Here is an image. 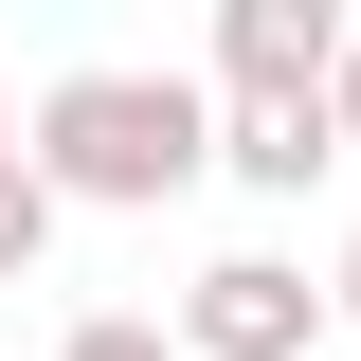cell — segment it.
Returning a JSON list of instances; mask_svg holds the SVG:
<instances>
[{
  "instance_id": "cell-1",
  "label": "cell",
  "mask_w": 361,
  "mask_h": 361,
  "mask_svg": "<svg viewBox=\"0 0 361 361\" xmlns=\"http://www.w3.org/2000/svg\"><path fill=\"white\" fill-rule=\"evenodd\" d=\"M37 180L54 199H90V217H163L180 180L217 163V90H180V73H109V54H90V73H54L37 90Z\"/></svg>"
},
{
  "instance_id": "cell-2",
  "label": "cell",
  "mask_w": 361,
  "mask_h": 361,
  "mask_svg": "<svg viewBox=\"0 0 361 361\" xmlns=\"http://www.w3.org/2000/svg\"><path fill=\"white\" fill-rule=\"evenodd\" d=\"M163 325H180V361H307L343 307H325V289H307L289 253H217V271H199V289H180Z\"/></svg>"
},
{
  "instance_id": "cell-3",
  "label": "cell",
  "mask_w": 361,
  "mask_h": 361,
  "mask_svg": "<svg viewBox=\"0 0 361 361\" xmlns=\"http://www.w3.org/2000/svg\"><path fill=\"white\" fill-rule=\"evenodd\" d=\"M343 54H361V18L343 0H217V109H307V90H343Z\"/></svg>"
},
{
  "instance_id": "cell-4",
  "label": "cell",
  "mask_w": 361,
  "mask_h": 361,
  "mask_svg": "<svg viewBox=\"0 0 361 361\" xmlns=\"http://www.w3.org/2000/svg\"><path fill=\"white\" fill-rule=\"evenodd\" d=\"M217 163L253 180V199H307V180L343 163V109H325V90L307 109H289V90H271V109H217Z\"/></svg>"
},
{
  "instance_id": "cell-5",
  "label": "cell",
  "mask_w": 361,
  "mask_h": 361,
  "mask_svg": "<svg viewBox=\"0 0 361 361\" xmlns=\"http://www.w3.org/2000/svg\"><path fill=\"white\" fill-rule=\"evenodd\" d=\"M54 217H73V199L37 180V145H0V289H37V253H54Z\"/></svg>"
},
{
  "instance_id": "cell-6",
  "label": "cell",
  "mask_w": 361,
  "mask_h": 361,
  "mask_svg": "<svg viewBox=\"0 0 361 361\" xmlns=\"http://www.w3.org/2000/svg\"><path fill=\"white\" fill-rule=\"evenodd\" d=\"M54 361H180V325H145V307H90V325H73Z\"/></svg>"
},
{
  "instance_id": "cell-7",
  "label": "cell",
  "mask_w": 361,
  "mask_h": 361,
  "mask_svg": "<svg viewBox=\"0 0 361 361\" xmlns=\"http://www.w3.org/2000/svg\"><path fill=\"white\" fill-rule=\"evenodd\" d=\"M325 307H343V325H361V235H343V271H325Z\"/></svg>"
},
{
  "instance_id": "cell-8",
  "label": "cell",
  "mask_w": 361,
  "mask_h": 361,
  "mask_svg": "<svg viewBox=\"0 0 361 361\" xmlns=\"http://www.w3.org/2000/svg\"><path fill=\"white\" fill-rule=\"evenodd\" d=\"M325 109H343V163H361V54H343V90H325Z\"/></svg>"
},
{
  "instance_id": "cell-9",
  "label": "cell",
  "mask_w": 361,
  "mask_h": 361,
  "mask_svg": "<svg viewBox=\"0 0 361 361\" xmlns=\"http://www.w3.org/2000/svg\"><path fill=\"white\" fill-rule=\"evenodd\" d=\"M18 127H37V109H18V90H0V145H18Z\"/></svg>"
}]
</instances>
